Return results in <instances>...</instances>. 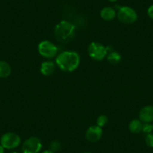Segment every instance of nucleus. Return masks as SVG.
I'll list each match as a JSON object with an SVG mask.
<instances>
[{"label": "nucleus", "instance_id": "obj_6", "mask_svg": "<svg viewBox=\"0 0 153 153\" xmlns=\"http://www.w3.org/2000/svg\"><path fill=\"white\" fill-rule=\"evenodd\" d=\"M1 145L4 149H13L18 146L21 143V139L18 134L13 132H8L4 134L0 140Z\"/></svg>", "mask_w": 153, "mask_h": 153}, {"label": "nucleus", "instance_id": "obj_20", "mask_svg": "<svg viewBox=\"0 0 153 153\" xmlns=\"http://www.w3.org/2000/svg\"><path fill=\"white\" fill-rule=\"evenodd\" d=\"M4 152H5V149H4V147L0 144V153H4Z\"/></svg>", "mask_w": 153, "mask_h": 153}, {"label": "nucleus", "instance_id": "obj_7", "mask_svg": "<svg viewBox=\"0 0 153 153\" xmlns=\"http://www.w3.org/2000/svg\"><path fill=\"white\" fill-rule=\"evenodd\" d=\"M42 149V141L36 137H31L28 138L22 146L23 153H39Z\"/></svg>", "mask_w": 153, "mask_h": 153}, {"label": "nucleus", "instance_id": "obj_16", "mask_svg": "<svg viewBox=\"0 0 153 153\" xmlns=\"http://www.w3.org/2000/svg\"><path fill=\"white\" fill-rule=\"evenodd\" d=\"M145 142L146 144L149 147L153 148V133L147 134L146 137Z\"/></svg>", "mask_w": 153, "mask_h": 153}, {"label": "nucleus", "instance_id": "obj_2", "mask_svg": "<svg viewBox=\"0 0 153 153\" xmlns=\"http://www.w3.org/2000/svg\"><path fill=\"white\" fill-rule=\"evenodd\" d=\"M76 28L71 22L62 20L56 26L54 29V35L59 42L68 43L74 37Z\"/></svg>", "mask_w": 153, "mask_h": 153}, {"label": "nucleus", "instance_id": "obj_3", "mask_svg": "<svg viewBox=\"0 0 153 153\" xmlns=\"http://www.w3.org/2000/svg\"><path fill=\"white\" fill-rule=\"evenodd\" d=\"M117 15L118 20L126 24H131L137 20V14L135 10L128 6L120 7Z\"/></svg>", "mask_w": 153, "mask_h": 153}, {"label": "nucleus", "instance_id": "obj_1", "mask_svg": "<svg viewBox=\"0 0 153 153\" xmlns=\"http://www.w3.org/2000/svg\"><path fill=\"white\" fill-rule=\"evenodd\" d=\"M79 54L74 51H64L59 54L56 59L57 66L63 71L71 72L76 70L80 65Z\"/></svg>", "mask_w": 153, "mask_h": 153}, {"label": "nucleus", "instance_id": "obj_18", "mask_svg": "<svg viewBox=\"0 0 153 153\" xmlns=\"http://www.w3.org/2000/svg\"><path fill=\"white\" fill-rule=\"evenodd\" d=\"M60 149V143L58 142V141H53V142L51 143V150L54 152L59 151Z\"/></svg>", "mask_w": 153, "mask_h": 153}, {"label": "nucleus", "instance_id": "obj_8", "mask_svg": "<svg viewBox=\"0 0 153 153\" xmlns=\"http://www.w3.org/2000/svg\"><path fill=\"white\" fill-rule=\"evenodd\" d=\"M102 134V128L98 126H92L86 131V138L89 142L95 143L101 139Z\"/></svg>", "mask_w": 153, "mask_h": 153}, {"label": "nucleus", "instance_id": "obj_17", "mask_svg": "<svg viewBox=\"0 0 153 153\" xmlns=\"http://www.w3.org/2000/svg\"><path fill=\"white\" fill-rule=\"evenodd\" d=\"M142 131L143 133L145 134H149L152 133V125L150 124V123H144L142 127Z\"/></svg>", "mask_w": 153, "mask_h": 153}, {"label": "nucleus", "instance_id": "obj_14", "mask_svg": "<svg viewBox=\"0 0 153 153\" xmlns=\"http://www.w3.org/2000/svg\"><path fill=\"white\" fill-rule=\"evenodd\" d=\"M107 61L112 65H117L118 63L120 62L122 59V56L117 51H111V52L108 53L107 56Z\"/></svg>", "mask_w": 153, "mask_h": 153}, {"label": "nucleus", "instance_id": "obj_13", "mask_svg": "<svg viewBox=\"0 0 153 153\" xmlns=\"http://www.w3.org/2000/svg\"><path fill=\"white\" fill-rule=\"evenodd\" d=\"M143 124L141 121L137 119L131 120L128 125V128L131 133L133 134H138L142 131Z\"/></svg>", "mask_w": 153, "mask_h": 153}, {"label": "nucleus", "instance_id": "obj_12", "mask_svg": "<svg viewBox=\"0 0 153 153\" xmlns=\"http://www.w3.org/2000/svg\"><path fill=\"white\" fill-rule=\"evenodd\" d=\"M11 73V68L8 62L0 61V78H6Z\"/></svg>", "mask_w": 153, "mask_h": 153}, {"label": "nucleus", "instance_id": "obj_23", "mask_svg": "<svg viewBox=\"0 0 153 153\" xmlns=\"http://www.w3.org/2000/svg\"><path fill=\"white\" fill-rule=\"evenodd\" d=\"M83 153H91V152H83Z\"/></svg>", "mask_w": 153, "mask_h": 153}, {"label": "nucleus", "instance_id": "obj_4", "mask_svg": "<svg viewBox=\"0 0 153 153\" xmlns=\"http://www.w3.org/2000/svg\"><path fill=\"white\" fill-rule=\"evenodd\" d=\"M88 53L89 56L97 61H101L108 54L107 48L98 42H92L88 48Z\"/></svg>", "mask_w": 153, "mask_h": 153}, {"label": "nucleus", "instance_id": "obj_22", "mask_svg": "<svg viewBox=\"0 0 153 153\" xmlns=\"http://www.w3.org/2000/svg\"><path fill=\"white\" fill-rule=\"evenodd\" d=\"M108 1L110 2H117V0H108Z\"/></svg>", "mask_w": 153, "mask_h": 153}, {"label": "nucleus", "instance_id": "obj_19", "mask_svg": "<svg viewBox=\"0 0 153 153\" xmlns=\"http://www.w3.org/2000/svg\"><path fill=\"white\" fill-rule=\"evenodd\" d=\"M147 14H148V16L149 17V18L153 20V5H150L149 7L148 10H147Z\"/></svg>", "mask_w": 153, "mask_h": 153}, {"label": "nucleus", "instance_id": "obj_15", "mask_svg": "<svg viewBox=\"0 0 153 153\" xmlns=\"http://www.w3.org/2000/svg\"><path fill=\"white\" fill-rule=\"evenodd\" d=\"M97 126H99V127L102 128L104 126H105L107 125V123H108V118H107V116L105 115H101L97 119Z\"/></svg>", "mask_w": 153, "mask_h": 153}, {"label": "nucleus", "instance_id": "obj_11", "mask_svg": "<svg viewBox=\"0 0 153 153\" xmlns=\"http://www.w3.org/2000/svg\"><path fill=\"white\" fill-rule=\"evenodd\" d=\"M100 15L104 20L110 21V20H113L116 17L117 12H116L114 8H113L112 7H104L101 11Z\"/></svg>", "mask_w": 153, "mask_h": 153}, {"label": "nucleus", "instance_id": "obj_9", "mask_svg": "<svg viewBox=\"0 0 153 153\" xmlns=\"http://www.w3.org/2000/svg\"><path fill=\"white\" fill-rule=\"evenodd\" d=\"M139 118L144 123H150L153 122V106H145L139 113Z\"/></svg>", "mask_w": 153, "mask_h": 153}, {"label": "nucleus", "instance_id": "obj_21", "mask_svg": "<svg viewBox=\"0 0 153 153\" xmlns=\"http://www.w3.org/2000/svg\"><path fill=\"white\" fill-rule=\"evenodd\" d=\"M42 153H54V152L53 151H51V150H46V151L43 152Z\"/></svg>", "mask_w": 153, "mask_h": 153}, {"label": "nucleus", "instance_id": "obj_25", "mask_svg": "<svg viewBox=\"0 0 153 153\" xmlns=\"http://www.w3.org/2000/svg\"><path fill=\"white\" fill-rule=\"evenodd\" d=\"M152 130H153V124H152Z\"/></svg>", "mask_w": 153, "mask_h": 153}, {"label": "nucleus", "instance_id": "obj_24", "mask_svg": "<svg viewBox=\"0 0 153 153\" xmlns=\"http://www.w3.org/2000/svg\"><path fill=\"white\" fill-rule=\"evenodd\" d=\"M12 153H19V152H12Z\"/></svg>", "mask_w": 153, "mask_h": 153}, {"label": "nucleus", "instance_id": "obj_10", "mask_svg": "<svg viewBox=\"0 0 153 153\" xmlns=\"http://www.w3.org/2000/svg\"><path fill=\"white\" fill-rule=\"evenodd\" d=\"M56 70V65L53 62L46 61L41 65L40 71L45 76H51L54 73Z\"/></svg>", "mask_w": 153, "mask_h": 153}, {"label": "nucleus", "instance_id": "obj_5", "mask_svg": "<svg viewBox=\"0 0 153 153\" xmlns=\"http://www.w3.org/2000/svg\"><path fill=\"white\" fill-rule=\"evenodd\" d=\"M38 51L42 56L47 59L54 58L58 53V48L50 41H43L38 47Z\"/></svg>", "mask_w": 153, "mask_h": 153}]
</instances>
